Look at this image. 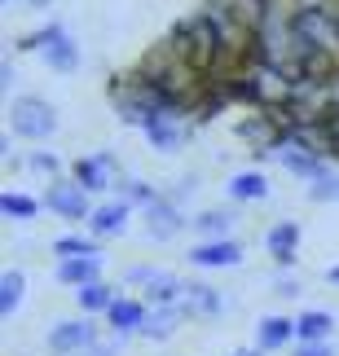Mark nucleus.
I'll return each mask as SVG.
<instances>
[{"instance_id": "1", "label": "nucleus", "mask_w": 339, "mask_h": 356, "mask_svg": "<svg viewBox=\"0 0 339 356\" xmlns=\"http://www.w3.org/2000/svg\"><path fill=\"white\" fill-rule=\"evenodd\" d=\"M168 49L189 66V71H207V66L221 58V31L212 26L207 13H194V18L176 22V31H172V40H168Z\"/></svg>"}, {"instance_id": "2", "label": "nucleus", "mask_w": 339, "mask_h": 356, "mask_svg": "<svg viewBox=\"0 0 339 356\" xmlns=\"http://www.w3.org/2000/svg\"><path fill=\"white\" fill-rule=\"evenodd\" d=\"M9 115H13V132H18V136H31V141H45V136H53V128H58L53 106L40 102V97H18Z\"/></svg>"}, {"instance_id": "3", "label": "nucleus", "mask_w": 339, "mask_h": 356, "mask_svg": "<svg viewBox=\"0 0 339 356\" xmlns=\"http://www.w3.org/2000/svg\"><path fill=\"white\" fill-rule=\"evenodd\" d=\"M115 172H119V159L111 149H97L93 159L75 163V185L88 189V194H102V189H115Z\"/></svg>"}, {"instance_id": "4", "label": "nucleus", "mask_w": 339, "mask_h": 356, "mask_svg": "<svg viewBox=\"0 0 339 356\" xmlns=\"http://www.w3.org/2000/svg\"><path fill=\"white\" fill-rule=\"evenodd\" d=\"M45 207L66 216V220H88L93 207H88V189H79L75 181H53L49 194H45Z\"/></svg>"}, {"instance_id": "5", "label": "nucleus", "mask_w": 339, "mask_h": 356, "mask_svg": "<svg viewBox=\"0 0 339 356\" xmlns=\"http://www.w3.org/2000/svg\"><path fill=\"white\" fill-rule=\"evenodd\" d=\"M93 343H97V325H88V317L84 321H58L49 330V352H58V356H71V352L84 356Z\"/></svg>"}, {"instance_id": "6", "label": "nucleus", "mask_w": 339, "mask_h": 356, "mask_svg": "<svg viewBox=\"0 0 339 356\" xmlns=\"http://www.w3.org/2000/svg\"><path fill=\"white\" fill-rule=\"evenodd\" d=\"M274 154H278V163H282V168H287V172H295V176H308V181H331V168H326V159H322V154H313V149H308V145H287V141H282L278 149H274Z\"/></svg>"}, {"instance_id": "7", "label": "nucleus", "mask_w": 339, "mask_h": 356, "mask_svg": "<svg viewBox=\"0 0 339 356\" xmlns=\"http://www.w3.org/2000/svg\"><path fill=\"white\" fill-rule=\"evenodd\" d=\"M141 132L150 136V145L164 149V154H176V149L185 145V136H189L181 123H176V111H159V115H150V119L141 123Z\"/></svg>"}, {"instance_id": "8", "label": "nucleus", "mask_w": 339, "mask_h": 356, "mask_svg": "<svg viewBox=\"0 0 339 356\" xmlns=\"http://www.w3.org/2000/svg\"><path fill=\"white\" fill-rule=\"evenodd\" d=\"M185 229V220H181V202H172V198H159V202H150L145 207V234H150L155 242H168V238H176Z\"/></svg>"}, {"instance_id": "9", "label": "nucleus", "mask_w": 339, "mask_h": 356, "mask_svg": "<svg viewBox=\"0 0 339 356\" xmlns=\"http://www.w3.org/2000/svg\"><path fill=\"white\" fill-rule=\"evenodd\" d=\"M189 264H198V268H234V264H242V246L234 238L198 242V246H189Z\"/></svg>"}, {"instance_id": "10", "label": "nucleus", "mask_w": 339, "mask_h": 356, "mask_svg": "<svg viewBox=\"0 0 339 356\" xmlns=\"http://www.w3.org/2000/svg\"><path fill=\"white\" fill-rule=\"evenodd\" d=\"M88 234L93 238H119L124 234V225H128V202H102V207H93V216H88Z\"/></svg>"}, {"instance_id": "11", "label": "nucleus", "mask_w": 339, "mask_h": 356, "mask_svg": "<svg viewBox=\"0 0 339 356\" xmlns=\"http://www.w3.org/2000/svg\"><path fill=\"white\" fill-rule=\"evenodd\" d=\"M145 317H150V312H145V304H141V299H124V295H119L115 304H111V312H106V321H111V330H115L119 339H124V334H132V330L141 334Z\"/></svg>"}, {"instance_id": "12", "label": "nucleus", "mask_w": 339, "mask_h": 356, "mask_svg": "<svg viewBox=\"0 0 339 356\" xmlns=\"http://www.w3.org/2000/svg\"><path fill=\"white\" fill-rule=\"evenodd\" d=\"M265 246H269V255H274L278 264H291V259H295V246H300V225H295V220H278L265 234Z\"/></svg>"}, {"instance_id": "13", "label": "nucleus", "mask_w": 339, "mask_h": 356, "mask_svg": "<svg viewBox=\"0 0 339 356\" xmlns=\"http://www.w3.org/2000/svg\"><path fill=\"white\" fill-rule=\"evenodd\" d=\"M102 273V259L97 255H79V259H58V282H66V286H88V282H102L97 277Z\"/></svg>"}, {"instance_id": "14", "label": "nucleus", "mask_w": 339, "mask_h": 356, "mask_svg": "<svg viewBox=\"0 0 339 356\" xmlns=\"http://www.w3.org/2000/svg\"><path fill=\"white\" fill-rule=\"evenodd\" d=\"M295 339V321L291 317H265L255 325V348L260 352H274V348H287Z\"/></svg>"}, {"instance_id": "15", "label": "nucleus", "mask_w": 339, "mask_h": 356, "mask_svg": "<svg viewBox=\"0 0 339 356\" xmlns=\"http://www.w3.org/2000/svg\"><path fill=\"white\" fill-rule=\"evenodd\" d=\"M331 325H335L331 312L308 308V312L295 317V339H300V343H326V339H331Z\"/></svg>"}, {"instance_id": "16", "label": "nucleus", "mask_w": 339, "mask_h": 356, "mask_svg": "<svg viewBox=\"0 0 339 356\" xmlns=\"http://www.w3.org/2000/svg\"><path fill=\"white\" fill-rule=\"evenodd\" d=\"M181 308L189 312V317H216L225 304H221V295L212 291V286H203V282H185V299H181Z\"/></svg>"}, {"instance_id": "17", "label": "nucleus", "mask_w": 339, "mask_h": 356, "mask_svg": "<svg viewBox=\"0 0 339 356\" xmlns=\"http://www.w3.org/2000/svg\"><path fill=\"white\" fill-rule=\"evenodd\" d=\"M181 299H185V282L172 277V273H155V282L145 286V304H155V308H172Z\"/></svg>"}, {"instance_id": "18", "label": "nucleus", "mask_w": 339, "mask_h": 356, "mask_svg": "<svg viewBox=\"0 0 339 356\" xmlns=\"http://www.w3.org/2000/svg\"><path fill=\"white\" fill-rule=\"evenodd\" d=\"M185 317H189V312H185L181 304H172V308H155L150 317H145L141 334H145V339H172V334H176V325H181Z\"/></svg>"}, {"instance_id": "19", "label": "nucleus", "mask_w": 339, "mask_h": 356, "mask_svg": "<svg viewBox=\"0 0 339 356\" xmlns=\"http://www.w3.org/2000/svg\"><path fill=\"white\" fill-rule=\"evenodd\" d=\"M115 299H119V295H115L106 282H88V286H79V291H75V304L84 308V317H88V312H111Z\"/></svg>"}, {"instance_id": "20", "label": "nucleus", "mask_w": 339, "mask_h": 356, "mask_svg": "<svg viewBox=\"0 0 339 356\" xmlns=\"http://www.w3.org/2000/svg\"><path fill=\"white\" fill-rule=\"evenodd\" d=\"M229 198H238V202L269 198V181H265V172H238L234 181H229Z\"/></svg>"}, {"instance_id": "21", "label": "nucleus", "mask_w": 339, "mask_h": 356, "mask_svg": "<svg viewBox=\"0 0 339 356\" xmlns=\"http://www.w3.org/2000/svg\"><path fill=\"white\" fill-rule=\"evenodd\" d=\"M194 229H198L207 242H225L229 229H234V211H221V207H216V211H203L198 220H194Z\"/></svg>"}, {"instance_id": "22", "label": "nucleus", "mask_w": 339, "mask_h": 356, "mask_svg": "<svg viewBox=\"0 0 339 356\" xmlns=\"http://www.w3.org/2000/svg\"><path fill=\"white\" fill-rule=\"evenodd\" d=\"M22 291H26V277H22V273H5V277H0V317H5V321L18 312Z\"/></svg>"}, {"instance_id": "23", "label": "nucleus", "mask_w": 339, "mask_h": 356, "mask_svg": "<svg viewBox=\"0 0 339 356\" xmlns=\"http://www.w3.org/2000/svg\"><path fill=\"white\" fill-rule=\"evenodd\" d=\"M45 62L53 66V71H75V66H79V49L62 35V40H53V44L45 49Z\"/></svg>"}, {"instance_id": "24", "label": "nucleus", "mask_w": 339, "mask_h": 356, "mask_svg": "<svg viewBox=\"0 0 339 356\" xmlns=\"http://www.w3.org/2000/svg\"><path fill=\"white\" fill-rule=\"evenodd\" d=\"M115 189H119V202H141V207H150V202H159L164 194H159L155 185H145V181H115Z\"/></svg>"}, {"instance_id": "25", "label": "nucleus", "mask_w": 339, "mask_h": 356, "mask_svg": "<svg viewBox=\"0 0 339 356\" xmlns=\"http://www.w3.org/2000/svg\"><path fill=\"white\" fill-rule=\"evenodd\" d=\"M0 211H5L9 220H31V216L40 211V202L26 198V194H5V198H0Z\"/></svg>"}, {"instance_id": "26", "label": "nucleus", "mask_w": 339, "mask_h": 356, "mask_svg": "<svg viewBox=\"0 0 339 356\" xmlns=\"http://www.w3.org/2000/svg\"><path fill=\"white\" fill-rule=\"evenodd\" d=\"M53 255H62V259L97 255V242H93V238H58V242H53Z\"/></svg>"}, {"instance_id": "27", "label": "nucleus", "mask_w": 339, "mask_h": 356, "mask_svg": "<svg viewBox=\"0 0 339 356\" xmlns=\"http://www.w3.org/2000/svg\"><path fill=\"white\" fill-rule=\"evenodd\" d=\"M308 198H313V202H339V176H331V181H317L313 189H308Z\"/></svg>"}, {"instance_id": "28", "label": "nucleus", "mask_w": 339, "mask_h": 356, "mask_svg": "<svg viewBox=\"0 0 339 356\" xmlns=\"http://www.w3.org/2000/svg\"><path fill=\"white\" fill-rule=\"evenodd\" d=\"M84 356H119V339H106V343H102V339H97V343H93Z\"/></svg>"}, {"instance_id": "29", "label": "nucleus", "mask_w": 339, "mask_h": 356, "mask_svg": "<svg viewBox=\"0 0 339 356\" xmlns=\"http://www.w3.org/2000/svg\"><path fill=\"white\" fill-rule=\"evenodd\" d=\"M295 356H335V348L331 343H300V348H295Z\"/></svg>"}, {"instance_id": "30", "label": "nucleus", "mask_w": 339, "mask_h": 356, "mask_svg": "<svg viewBox=\"0 0 339 356\" xmlns=\"http://www.w3.org/2000/svg\"><path fill=\"white\" fill-rule=\"evenodd\" d=\"M300 295V277H282L278 282V299H295Z\"/></svg>"}, {"instance_id": "31", "label": "nucleus", "mask_w": 339, "mask_h": 356, "mask_svg": "<svg viewBox=\"0 0 339 356\" xmlns=\"http://www.w3.org/2000/svg\"><path fill=\"white\" fill-rule=\"evenodd\" d=\"M31 168H40V172H49V176H53V172H58V159H53V154H36V159H31Z\"/></svg>"}, {"instance_id": "32", "label": "nucleus", "mask_w": 339, "mask_h": 356, "mask_svg": "<svg viewBox=\"0 0 339 356\" xmlns=\"http://www.w3.org/2000/svg\"><path fill=\"white\" fill-rule=\"evenodd\" d=\"M234 356H260V348H247V352H234Z\"/></svg>"}, {"instance_id": "33", "label": "nucleus", "mask_w": 339, "mask_h": 356, "mask_svg": "<svg viewBox=\"0 0 339 356\" xmlns=\"http://www.w3.org/2000/svg\"><path fill=\"white\" fill-rule=\"evenodd\" d=\"M31 5H36V9H45V5H53V0H31Z\"/></svg>"}, {"instance_id": "34", "label": "nucleus", "mask_w": 339, "mask_h": 356, "mask_svg": "<svg viewBox=\"0 0 339 356\" xmlns=\"http://www.w3.org/2000/svg\"><path fill=\"white\" fill-rule=\"evenodd\" d=\"M326 277H331V282H339V268H331V273H326Z\"/></svg>"}, {"instance_id": "35", "label": "nucleus", "mask_w": 339, "mask_h": 356, "mask_svg": "<svg viewBox=\"0 0 339 356\" xmlns=\"http://www.w3.org/2000/svg\"><path fill=\"white\" fill-rule=\"evenodd\" d=\"M265 5H278V0H265Z\"/></svg>"}]
</instances>
